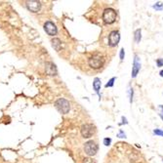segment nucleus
<instances>
[{
  "instance_id": "nucleus-1",
  "label": "nucleus",
  "mask_w": 163,
  "mask_h": 163,
  "mask_svg": "<svg viewBox=\"0 0 163 163\" xmlns=\"http://www.w3.org/2000/svg\"><path fill=\"white\" fill-rule=\"evenodd\" d=\"M89 66L94 69H101L105 64V58L102 54H95L89 59Z\"/></svg>"
},
{
  "instance_id": "nucleus-2",
  "label": "nucleus",
  "mask_w": 163,
  "mask_h": 163,
  "mask_svg": "<svg viewBox=\"0 0 163 163\" xmlns=\"http://www.w3.org/2000/svg\"><path fill=\"white\" fill-rule=\"evenodd\" d=\"M117 14L115 12L114 9L112 8H106L104 10L103 13V21L106 24H111L116 21Z\"/></svg>"
},
{
  "instance_id": "nucleus-3",
  "label": "nucleus",
  "mask_w": 163,
  "mask_h": 163,
  "mask_svg": "<svg viewBox=\"0 0 163 163\" xmlns=\"http://www.w3.org/2000/svg\"><path fill=\"white\" fill-rule=\"evenodd\" d=\"M80 132H81V135H82L83 138L89 139V138H91L93 135L95 134V132H96V127H95L93 124L86 123V124H83L82 126H81Z\"/></svg>"
},
{
  "instance_id": "nucleus-4",
  "label": "nucleus",
  "mask_w": 163,
  "mask_h": 163,
  "mask_svg": "<svg viewBox=\"0 0 163 163\" xmlns=\"http://www.w3.org/2000/svg\"><path fill=\"white\" fill-rule=\"evenodd\" d=\"M55 106H56V108H57L59 111L64 114L67 113V112L69 111V109H71V104H69V101L66 99L57 100L55 103Z\"/></svg>"
},
{
  "instance_id": "nucleus-5",
  "label": "nucleus",
  "mask_w": 163,
  "mask_h": 163,
  "mask_svg": "<svg viewBox=\"0 0 163 163\" xmlns=\"http://www.w3.org/2000/svg\"><path fill=\"white\" fill-rule=\"evenodd\" d=\"M84 151L88 156H94L98 153V145L94 141H88L84 144Z\"/></svg>"
},
{
  "instance_id": "nucleus-6",
  "label": "nucleus",
  "mask_w": 163,
  "mask_h": 163,
  "mask_svg": "<svg viewBox=\"0 0 163 163\" xmlns=\"http://www.w3.org/2000/svg\"><path fill=\"white\" fill-rule=\"evenodd\" d=\"M120 41V33L117 30H112L108 34V45L111 47L117 46Z\"/></svg>"
},
{
  "instance_id": "nucleus-7",
  "label": "nucleus",
  "mask_w": 163,
  "mask_h": 163,
  "mask_svg": "<svg viewBox=\"0 0 163 163\" xmlns=\"http://www.w3.org/2000/svg\"><path fill=\"white\" fill-rule=\"evenodd\" d=\"M140 69H141V59H140L138 55H135L133 60V66H132L131 77L132 78L137 77L138 73L140 72Z\"/></svg>"
},
{
  "instance_id": "nucleus-8",
  "label": "nucleus",
  "mask_w": 163,
  "mask_h": 163,
  "mask_svg": "<svg viewBox=\"0 0 163 163\" xmlns=\"http://www.w3.org/2000/svg\"><path fill=\"white\" fill-rule=\"evenodd\" d=\"M44 29H45V31H46L49 35H51V36L56 35V34H57V31H58L56 24H54V22H45Z\"/></svg>"
},
{
  "instance_id": "nucleus-9",
  "label": "nucleus",
  "mask_w": 163,
  "mask_h": 163,
  "mask_svg": "<svg viewBox=\"0 0 163 163\" xmlns=\"http://www.w3.org/2000/svg\"><path fill=\"white\" fill-rule=\"evenodd\" d=\"M45 71H46V73L48 75H57L58 73L57 66L52 62H47L45 64Z\"/></svg>"
},
{
  "instance_id": "nucleus-10",
  "label": "nucleus",
  "mask_w": 163,
  "mask_h": 163,
  "mask_svg": "<svg viewBox=\"0 0 163 163\" xmlns=\"http://www.w3.org/2000/svg\"><path fill=\"white\" fill-rule=\"evenodd\" d=\"M27 6L31 12H38L41 8V3L39 1H35V0H31V1L27 2Z\"/></svg>"
},
{
  "instance_id": "nucleus-11",
  "label": "nucleus",
  "mask_w": 163,
  "mask_h": 163,
  "mask_svg": "<svg viewBox=\"0 0 163 163\" xmlns=\"http://www.w3.org/2000/svg\"><path fill=\"white\" fill-rule=\"evenodd\" d=\"M101 86H102V82H101V79L99 77H96L93 81V88H94L95 92L98 94V96L100 97V100H101V93H100V90H101Z\"/></svg>"
},
{
  "instance_id": "nucleus-12",
  "label": "nucleus",
  "mask_w": 163,
  "mask_h": 163,
  "mask_svg": "<svg viewBox=\"0 0 163 163\" xmlns=\"http://www.w3.org/2000/svg\"><path fill=\"white\" fill-rule=\"evenodd\" d=\"M52 45L54 47V49L56 51H60L61 47H62V41L59 38H53L52 39Z\"/></svg>"
},
{
  "instance_id": "nucleus-13",
  "label": "nucleus",
  "mask_w": 163,
  "mask_h": 163,
  "mask_svg": "<svg viewBox=\"0 0 163 163\" xmlns=\"http://www.w3.org/2000/svg\"><path fill=\"white\" fill-rule=\"evenodd\" d=\"M134 40L136 43H140L142 40V30L141 29H138L134 32Z\"/></svg>"
},
{
  "instance_id": "nucleus-14",
  "label": "nucleus",
  "mask_w": 163,
  "mask_h": 163,
  "mask_svg": "<svg viewBox=\"0 0 163 163\" xmlns=\"http://www.w3.org/2000/svg\"><path fill=\"white\" fill-rule=\"evenodd\" d=\"M151 7H153L155 11H162L163 10V3L162 2H156V3H154Z\"/></svg>"
},
{
  "instance_id": "nucleus-15",
  "label": "nucleus",
  "mask_w": 163,
  "mask_h": 163,
  "mask_svg": "<svg viewBox=\"0 0 163 163\" xmlns=\"http://www.w3.org/2000/svg\"><path fill=\"white\" fill-rule=\"evenodd\" d=\"M115 80H116V77H111V79L108 80V82L105 85V87H106V88H111V87H113Z\"/></svg>"
},
{
  "instance_id": "nucleus-16",
  "label": "nucleus",
  "mask_w": 163,
  "mask_h": 163,
  "mask_svg": "<svg viewBox=\"0 0 163 163\" xmlns=\"http://www.w3.org/2000/svg\"><path fill=\"white\" fill-rule=\"evenodd\" d=\"M153 134L156 135V136H161L163 137V130H161V129H154L153 130Z\"/></svg>"
},
{
  "instance_id": "nucleus-17",
  "label": "nucleus",
  "mask_w": 163,
  "mask_h": 163,
  "mask_svg": "<svg viewBox=\"0 0 163 163\" xmlns=\"http://www.w3.org/2000/svg\"><path fill=\"white\" fill-rule=\"evenodd\" d=\"M82 163H96V161H95V159L91 158V157H85L83 159Z\"/></svg>"
},
{
  "instance_id": "nucleus-18",
  "label": "nucleus",
  "mask_w": 163,
  "mask_h": 163,
  "mask_svg": "<svg viewBox=\"0 0 163 163\" xmlns=\"http://www.w3.org/2000/svg\"><path fill=\"white\" fill-rule=\"evenodd\" d=\"M103 143H104V145H105L106 147H108V146H111V138H105Z\"/></svg>"
},
{
  "instance_id": "nucleus-19",
  "label": "nucleus",
  "mask_w": 163,
  "mask_h": 163,
  "mask_svg": "<svg viewBox=\"0 0 163 163\" xmlns=\"http://www.w3.org/2000/svg\"><path fill=\"white\" fill-rule=\"evenodd\" d=\"M119 57H120V61H123L125 58V50L124 48H121L120 49V52H119Z\"/></svg>"
},
{
  "instance_id": "nucleus-20",
  "label": "nucleus",
  "mask_w": 163,
  "mask_h": 163,
  "mask_svg": "<svg viewBox=\"0 0 163 163\" xmlns=\"http://www.w3.org/2000/svg\"><path fill=\"white\" fill-rule=\"evenodd\" d=\"M129 94H130V96H129V102H130V104H132V103H133V95H134L133 88L129 89Z\"/></svg>"
},
{
  "instance_id": "nucleus-21",
  "label": "nucleus",
  "mask_w": 163,
  "mask_h": 163,
  "mask_svg": "<svg viewBox=\"0 0 163 163\" xmlns=\"http://www.w3.org/2000/svg\"><path fill=\"white\" fill-rule=\"evenodd\" d=\"M117 137L120 138V139H123V138H126V134H125V132L122 130V129H120L119 132H118V134H117Z\"/></svg>"
},
{
  "instance_id": "nucleus-22",
  "label": "nucleus",
  "mask_w": 163,
  "mask_h": 163,
  "mask_svg": "<svg viewBox=\"0 0 163 163\" xmlns=\"http://www.w3.org/2000/svg\"><path fill=\"white\" fill-rule=\"evenodd\" d=\"M156 66L158 67H162L163 66V59L162 58H159L156 60Z\"/></svg>"
},
{
  "instance_id": "nucleus-23",
  "label": "nucleus",
  "mask_w": 163,
  "mask_h": 163,
  "mask_svg": "<svg viewBox=\"0 0 163 163\" xmlns=\"http://www.w3.org/2000/svg\"><path fill=\"white\" fill-rule=\"evenodd\" d=\"M158 108H159V116L163 120V105H160L158 106Z\"/></svg>"
},
{
  "instance_id": "nucleus-24",
  "label": "nucleus",
  "mask_w": 163,
  "mask_h": 163,
  "mask_svg": "<svg viewBox=\"0 0 163 163\" xmlns=\"http://www.w3.org/2000/svg\"><path fill=\"white\" fill-rule=\"evenodd\" d=\"M121 119H122V122L121 123H119V125H126V124H128V121H127V118H126L125 116H122L121 117Z\"/></svg>"
},
{
  "instance_id": "nucleus-25",
  "label": "nucleus",
  "mask_w": 163,
  "mask_h": 163,
  "mask_svg": "<svg viewBox=\"0 0 163 163\" xmlns=\"http://www.w3.org/2000/svg\"><path fill=\"white\" fill-rule=\"evenodd\" d=\"M159 75H160V76H161V77H163V71H160Z\"/></svg>"
}]
</instances>
